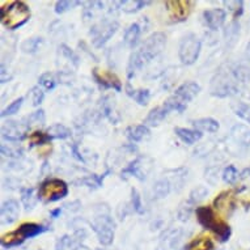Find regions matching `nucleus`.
Listing matches in <instances>:
<instances>
[{
    "mask_svg": "<svg viewBox=\"0 0 250 250\" xmlns=\"http://www.w3.org/2000/svg\"><path fill=\"white\" fill-rule=\"evenodd\" d=\"M165 43H167V37L164 33L151 34L149 37L143 42V45L138 51L132 54L128 62L127 67V76L131 79L138 70H140L144 64H147L148 62H151L153 58H156L159 54L164 50Z\"/></svg>",
    "mask_w": 250,
    "mask_h": 250,
    "instance_id": "f257e3e1",
    "label": "nucleus"
},
{
    "mask_svg": "<svg viewBox=\"0 0 250 250\" xmlns=\"http://www.w3.org/2000/svg\"><path fill=\"white\" fill-rule=\"evenodd\" d=\"M197 217L202 226L211 229L213 233L219 236L222 241H227L230 236V228L226 222H223L222 219L216 216V213L213 212L211 207H198L197 208Z\"/></svg>",
    "mask_w": 250,
    "mask_h": 250,
    "instance_id": "f03ea898",
    "label": "nucleus"
},
{
    "mask_svg": "<svg viewBox=\"0 0 250 250\" xmlns=\"http://www.w3.org/2000/svg\"><path fill=\"white\" fill-rule=\"evenodd\" d=\"M30 11L29 7L22 1H13L5 8L1 7V22L5 28L15 30L20 28L29 20Z\"/></svg>",
    "mask_w": 250,
    "mask_h": 250,
    "instance_id": "7ed1b4c3",
    "label": "nucleus"
},
{
    "mask_svg": "<svg viewBox=\"0 0 250 250\" xmlns=\"http://www.w3.org/2000/svg\"><path fill=\"white\" fill-rule=\"evenodd\" d=\"M238 79L236 78L234 68L229 70H220V72L215 76L212 80V95L219 96V97H226V96L233 95L237 92Z\"/></svg>",
    "mask_w": 250,
    "mask_h": 250,
    "instance_id": "20e7f679",
    "label": "nucleus"
},
{
    "mask_svg": "<svg viewBox=\"0 0 250 250\" xmlns=\"http://www.w3.org/2000/svg\"><path fill=\"white\" fill-rule=\"evenodd\" d=\"M68 194V186L64 181L58 180V178H50L42 182L38 190V198L42 202H57L63 199Z\"/></svg>",
    "mask_w": 250,
    "mask_h": 250,
    "instance_id": "39448f33",
    "label": "nucleus"
},
{
    "mask_svg": "<svg viewBox=\"0 0 250 250\" xmlns=\"http://www.w3.org/2000/svg\"><path fill=\"white\" fill-rule=\"evenodd\" d=\"M201 53V41L195 34H188L182 38L180 45V50H178V55H180L181 62L190 66L195 63V61L199 57Z\"/></svg>",
    "mask_w": 250,
    "mask_h": 250,
    "instance_id": "423d86ee",
    "label": "nucleus"
},
{
    "mask_svg": "<svg viewBox=\"0 0 250 250\" xmlns=\"http://www.w3.org/2000/svg\"><path fill=\"white\" fill-rule=\"evenodd\" d=\"M118 26V22L113 20H104L99 24L93 25L90 29V36H92L93 45L96 47H103L114 36Z\"/></svg>",
    "mask_w": 250,
    "mask_h": 250,
    "instance_id": "0eeeda50",
    "label": "nucleus"
},
{
    "mask_svg": "<svg viewBox=\"0 0 250 250\" xmlns=\"http://www.w3.org/2000/svg\"><path fill=\"white\" fill-rule=\"evenodd\" d=\"M93 230L103 245H110L114 240V222L109 215H99L92 223Z\"/></svg>",
    "mask_w": 250,
    "mask_h": 250,
    "instance_id": "6e6552de",
    "label": "nucleus"
},
{
    "mask_svg": "<svg viewBox=\"0 0 250 250\" xmlns=\"http://www.w3.org/2000/svg\"><path fill=\"white\" fill-rule=\"evenodd\" d=\"M165 7L168 9L169 17L173 21H185L189 17L191 12L193 3L188 0H172V1H165Z\"/></svg>",
    "mask_w": 250,
    "mask_h": 250,
    "instance_id": "1a4fd4ad",
    "label": "nucleus"
},
{
    "mask_svg": "<svg viewBox=\"0 0 250 250\" xmlns=\"http://www.w3.org/2000/svg\"><path fill=\"white\" fill-rule=\"evenodd\" d=\"M199 92H201V86L198 85L197 83H185L174 92V95L170 99L173 101H176L177 104H180L181 106L186 107L188 106V103L194 100V97H197Z\"/></svg>",
    "mask_w": 250,
    "mask_h": 250,
    "instance_id": "9d476101",
    "label": "nucleus"
},
{
    "mask_svg": "<svg viewBox=\"0 0 250 250\" xmlns=\"http://www.w3.org/2000/svg\"><path fill=\"white\" fill-rule=\"evenodd\" d=\"M93 78H95L96 83L100 84L104 88L107 89H114L117 92L122 90V84L121 80L117 78V75L110 72V71L101 70V68H95L93 70Z\"/></svg>",
    "mask_w": 250,
    "mask_h": 250,
    "instance_id": "9b49d317",
    "label": "nucleus"
},
{
    "mask_svg": "<svg viewBox=\"0 0 250 250\" xmlns=\"http://www.w3.org/2000/svg\"><path fill=\"white\" fill-rule=\"evenodd\" d=\"M26 128H28L26 125H22L16 121H8L1 127V135L9 142H19L25 136Z\"/></svg>",
    "mask_w": 250,
    "mask_h": 250,
    "instance_id": "f8f14e48",
    "label": "nucleus"
},
{
    "mask_svg": "<svg viewBox=\"0 0 250 250\" xmlns=\"http://www.w3.org/2000/svg\"><path fill=\"white\" fill-rule=\"evenodd\" d=\"M20 207L15 199L5 201L1 205V223L3 224H12L19 219Z\"/></svg>",
    "mask_w": 250,
    "mask_h": 250,
    "instance_id": "ddd939ff",
    "label": "nucleus"
},
{
    "mask_svg": "<svg viewBox=\"0 0 250 250\" xmlns=\"http://www.w3.org/2000/svg\"><path fill=\"white\" fill-rule=\"evenodd\" d=\"M203 17H205L206 24L211 30H217L224 24L227 15L223 9H208V11H205Z\"/></svg>",
    "mask_w": 250,
    "mask_h": 250,
    "instance_id": "4468645a",
    "label": "nucleus"
},
{
    "mask_svg": "<svg viewBox=\"0 0 250 250\" xmlns=\"http://www.w3.org/2000/svg\"><path fill=\"white\" fill-rule=\"evenodd\" d=\"M169 113H170V110L163 104L161 106L155 107V109H152V110L149 111V114L147 115V118H146L144 123L148 125V126H157V125H160V123L163 122V119H164Z\"/></svg>",
    "mask_w": 250,
    "mask_h": 250,
    "instance_id": "2eb2a0df",
    "label": "nucleus"
},
{
    "mask_svg": "<svg viewBox=\"0 0 250 250\" xmlns=\"http://www.w3.org/2000/svg\"><path fill=\"white\" fill-rule=\"evenodd\" d=\"M143 159L139 157L136 160L131 161L130 164L126 167V168L122 170V177H127V176H134L136 177L138 180L143 181L146 178V173L143 170Z\"/></svg>",
    "mask_w": 250,
    "mask_h": 250,
    "instance_id": "dca6fc26",
    "label": "nucleus"
},
{
    "mask_svg": "<svg viewBox=\"0 0 250 250\" xmlns=\"http://www.w3.org/2000/svg\"><path fill=\"white\" fill-rule=\"evenodd\" d=\"M230 135L238 144L245 146V147L250 146V128L245 126V125H236L232 128Z\"/></svg>",
    "mask_w": 250,
    "mask_h": 250,
    "instance_id": "f3484780",
    "label": "nucleus"
},
{
    "mask_svg": "<svg viewBox=\"0 0 250 250\" xmlns=\"http://www.w3.org/2000/svg\"><path fill=\"white\" fill-rule=\"evenodd\" d=\"M176 134L184 143L189 144V146L197 143L198 140L202 139V132L198 131V130H191V128L177 127Z\"/></svg>",
    "mask_w": 250,
    "mask_h": 250,
    "instance_id": "a211bd4d",
    "label": "nucleus"
},
{
    "mask_svg": "<svg viewBox=\"0 0 250 250\" xmlns=\"http://www.w3.org/2000/svg\"><path fill=\"white\" fill-rule=\"evenodd\" d=\"M47 228H45L43 226H40V224H34V223H25L19 228V232L24 238H32L36 237L38 234H41L42 232H45Z\"/></svg>",
    "mask_w": 250,
    "mask_h": 250,
    "instance_id": "6ab92c4d",
    "label": "nucleus"
},
{
    "mask_svg": "<svg viewBox=\"0 0 250 250\" xmlns=\"http://www.w3.org/2000/svg\"><path fill=\"white\" fill-rule=\"evenodd\" d=\"M126 92L135 103H138L142 106H146L149 101V97H151V93L148 89H132L130 84H127Z\"/></svg>",
    "mask_w": 250,
    "mask_h": 250,
    "instance_id": "aec40b11",
    "label": "nucleus"
},
{
    "mask_svg": "<svg viewBox=\"0 0 250 250\" xmlns=\"http://www.w3.org/2000/svg\"><path fill=\"white\" fill-rule=\"evenodd\" d=\"M149 134V130L146 125H136V126H130L126 130V135L131 142H140Z\"/></svg>",
    "mask_w": 250,
    "mask_h": 250,
    "instance_id": "412c9836",
    "label": "nucleus"
},
{
    "mask_svg": "<svg viewBox=\"0 0 250 250\" xmlns=\"http://www.w3.org/2000/svg\"><path fill=\"white\" fill-rule=\"evenodd\" d=\"M193 125L195 126L198 131L206 132H216L219 130V123L212 118H201L194 121Z\"/></svg>",
    "mask_w": 250,
    "mask_h": 250,
    "instance_id": "4be33fe9",
    "label": "nucleus"
},
{
    "mask_svg": "<svg viewBox=\"0 0 250 250\" xmlns=\"http://www.w3.org/2000/svg\"><path fill=\"white\" fill-rule=\"evenodd\" d=\"M140 32H142V29H140L139 24H131L126 29V32H125V43L130 47H134L136 45V42L139 40L140 37Z\"/></svg>",
    "mask_w": 250,
    "mask_h": 250,
    "instance_id": "5701e85b",
    "label": "nucleus"
},
{
    "mask_svg": "<svg viewBox=\"0 0 250 250\" xmlns=\"http://www.w3.org/2000/svg\"><path fill=\"white\" fill-rule=\"evenodd\" d=\"M47 135L50 136V139H66L71 136V130L64 125L57 123V125L50 126L47 130Z\"/></svg>",
    "mask_w": 250,
    "mask_h": 250,
    "instance_id": "b1692460",
    "label": "nucleus"
},
{
    "mask_svg": "<svg viewBox=\"0 0 250 250\" xmlns=\"http://www.w3.org/2000/svg\"><path fill=\"white\" fill-rule=\"evenodd\" d=\"M215 206L217 209L228 212V209L233 208V197L230 191H226V193L220 194L219 197L215 199Z\"/></svg>",
    "mask_w": 250,
    "mask_h": 250,
    "instance_id": "393cba45",
    "label": "nucleus"
},
{
    "mask_svg": "<svg viewBox=\"0 0 250 250\" xmlns=\"http://www.w3.org/2000/svg\"><path fill=\"white\" fill-rule=\"evenodd\" d=\"M188 250H213V242L209 237H198L188 245Z\"/></svg>",
    "mask_w": 250,
    "mask_h": 250,
    "instance_id": "a878e982",
    "label": "nucleus"
},
{
    "mask_svg": "<svg viewBox=\"0 0 250 250\" xmlns=\"http://www.w3.org/2000/svg\"><path fill=\"white\" fill-rule=\"evenodd\" d=\"M25 238L22 237L20 234L19 230H13V232H9V233L4 234L3 237H1V244L5 248H11V246H16V245H20L24 242Z\"/></svg>",
    "mask_w": 250,
    "mask_h": 250,
    "instance_id": "bb28decb",
    "label": "nucleus"
},
{
    "mask_svg": "<svg viewBox=\"0 0 250 250\" xmlns=\"http://www.w3.org/2000/svg\"><path fill=\"white\" fill-rule=\"evenodd\" d=\"M151 4V1H139V0H125L121 1V8L127 13H134L144 8L146 5Z\"/></svg>",
    "mask_w": 250,
    "mask_h": 250,
    "instance_id": "cd10ccee",
    "label": "nucleus"
},
{
    "mask_svg": "<svg viewBox=\"0 0 250 250\" xmlns=\"http://www.w3.org/2000/svg\"><path fill=\"white\" fill-rule=\"evenodd\" d=\"M21 202L25 206V208L32 209L36 206V197H34V190L32 188H26V189L21 190Z\"/></svg>",
    "mask_w": 250,
    "mask_h": 250,
    "instance_id": "c85d7f7f",
    "label": "nucleus"
},
{
    "mask_svg": "<svg viewBox=\"0 0 250 250\" xmlns=\"http://www.w3.org/2000/svg\"><path fill=\"white\" fill-rule=\"evenodd\" d=\"M170 191V185L167 180H160L157 181L153 188V194L156 195V198H165Z\"/></svg>",
    "mask_w": 250,
    "mask_h": 250,
    "instance_id": "c756f323",
    "label": "nucleus"
},
{
    "mask_svg": "<svg viewBox=\"0 0 250 250\" xmlns=\"http://www.w3.org/2000/svg\"><path fill=\"white\" fill-rule=\"evenodd\" d=\"M42 43V38L40 37H34L30 38V40H26L25 42H22V45H21V50L24 51V53H30L33 54L36 53L40 47V45Z\"/></svg>",
    "mask_w": 250,
    "mask_h": 250,
    "instance_id": "7c9ffc66",
    "label": "nucleus"
},
{
    "mask_svg": "<svg viewBox=\"0 0 250 250\" xmlns=\"http://www.w3.org/2000/svg\"><path fill=\"white\" fill-rule=\"evenodd\" d=\"M38 83L46 90H53L57 86V79H55V76L53 74H50V72H46V74L42 75L40 80H38Z\"/></svg>",
    "mask_w": 250,
    "mask_h": 250,
    "instance_id": "2f4dec72",
    "label": "nucleus"
},
{
    "mask_svg": "<svg viewBox=\"0 0 250 250\" xmlns=\"http://www.w3.org/2000/svg\"><path fill=\"white\" fill-rule=\"evenodd\" d=\"M26 121H28V123H26L28 127H30V126H37V125H43L45 123V111L42 110V109L34 111V113L29 115Z\"/></svg>",
    "mask_w": 250,
    "mask_h": 250,
    "instance_id": "473e14b6",
    "label": "nucleus"
},
{
    "mask_svg": "<svg viewBox=\"0 0 250 250\" xmlns=\"http://www.w3.org/2000/svg\"><path fill=\"white\" fill-rule=\"evenodd\" d=\"M107 174H109V172L104 173V174H101V176L86 177V178L82 180V184L86 185L88 188H100V186H101V184H103L104 178H105Z\"/></svg>",
    "mask_w": 250,
    "mask_h": 250,
    "instance_id": "72a5a7b5",
    "label": "nucleus"
},
{
    "mask_svg": "<svg viewBox=\"0 0 250 250\" xmlns=\"http://www.w3.org/2000/svg\"><path fill=\"white\" fill-rule=\"evenodd\" d=\"M57 250H78L76 249V242L70 236H64L58 241Z\"/></svg>",
    "mask_w": 250,
    "mask_h": 250,
    "instance_id": "f704fd0d",
    "label": "nucleus"
},
{
    "mask_svg": "<svg viewBox=\"0 0 250 250\" xmlns=\"http://www.w3.org/2000/svg\"><path fill=\"white\" fill-rule=\"evenodd\" d=\"M238 178V170L234 168L233 165H229V167H227L224 169V172H223V180L227 184H234Z\"/></svg>",
    "mask_w": 250,
    "mask_h": 250,
    "instance_id": "c9c22d12",
    "label": "nucleus"
},
{
    "mask_svg": "<svg viewBox=\"0 0 250 250\" xmlns=\"http://www.w3.org/2000/svg\"><path fill=\"white\" fill-rule=\"evenodd\" d=\"M80 4V1H68V0H61V1H57V4H55V12L58 15H61V13H64L67 11H70L74 7Z\"/></svg>",
    "mask_w": 250,
    "mask_h": 250,
    "instance_id": "e433bc0d",
    "label": "nucleus"
},
{
    "mask_svg": "<svg viewBox=\"0 0 250 250\" xmlns=\"http://www.w3.org/2000/svg\"><path fill=\"white\" fill-rule=\"evenodd\" d=\"M49 140L50 136L41 131H34L33 134H30V136H29V142H30L32 146H40V144L46 143V142H49Z\"/></svg>",
    "mask_w": 250,
    "mask_h": 250,
    "instance_id": "4c0bfd02",
    "label": "nucleus"
},
{
    "mask_svg": "<svg viewBox=\"0 0 250 250\" xmlns=\"http://www.w3.org/2000/svg\"><path fill=\"white\" fill-rule=\"evenodd\" d=\"M207 194H208V190L203 188V186H198L197 189H194L190 194V202L191 203L201 202L202 199H205V197H207Z\"/></svg>",
    "mask_w": 250,
    "mask_h": 250,
    "instance_id": "58836bf2",
    "label": "nucleus"
},
{
    "mask_svg": "<svg viewBox=\"0 0 250 250\" xmlns=\"http://www.w3.org/2000/svg\"><path fill=\"white\" fill-rule=\"evenodd\" d=\"M22 101H24V99H22V97L15 100V101H13V103L11 104L8 107H5L4 110H3V113H1V117H7V115L16 114L17 111L20 110L21 105H22Z\"/></svg>",
    "mask_w": 250,
    "mask_h": 250,
    "instance_id": "ea45409f",
    "label": "nucleus"
},
{
    "mask_svg": "<svg viewBox=\"0 0 250 250\" xmlns=\"http://www.w3.org/2000/svg\"><path fill=\"white\" fill-rule=\"evenodd\" d=\"M131 203L132 207L138 213H143V205H142V197L138 193V190L132 189L131 190Z\"/></svg>",
    "mask_w": 250,
    "mask_h": 250,
    "instance_id": "a19ab883",
    "label": "nucleus"
},
{
    "mask_svg": "<svg viewBox=\"0 0 250 250\" xmlns=\"http://www.w3.org/2000/svg\"><path fill=\"white\" fill-rule=\"evenodd\" d=\"M236 114H237L238 117H241L242 119H245L246 122L250 123V105L240 104V105L236 107Z\"/></svg>",
    "mask_w": 250,
    "mask_h": 250,
    "instance_id": "79ce46f5",
    "label": "nucleus"
},
{
    "mask_svg": "<svg viewBox=\"0 0 250 250\" xmlns=\"http://www.w3.org/2000/svg\"><path fill=\"white\" fill-rule=\"evenodd\" d=\"M224 4L228 7V8L233 12V17L234 19H237V16H240L242 12V1H224Z\"/></svg>",
    "mask_w": 250,
    "mask_h": 250,
    "instance_id": "37998d69",
    "label": "nucleus"
},
{
    "mask_svg": "<svg viewBox=\"0 0 250 250\" xmlns=\"http://www.w3.org/2000/svg\"><path fill=\"white\" fill-rule=\"evenodd\" d=\"M43 97H45L43 90L40 86H34L33 89H32V100H33L34 106H38L43 101Z\"/></svg>",
    "mask_w": 250,
    "mask_h": 250,
    "instance_id": "c03bdc74",
    "label": "nucleus"
},
{
    "mask_svg": "<svg viewBox=\"0 0 250 250\" xmlns=\"http://www.w3.org/2000/svg\"><path fill=\"white\" fill-rule=\"evenodd\" d=\"M61 50H62V54H63L64 57L68 58L70 61L74 62L75 64H78V63H79V62H78V61H79V58L76 57V55H75L74 51H72V50H71L70 47H68V46L62 45V46H61Z\"/></svg>",
    "mask_w": 250,
    "mask_h": 250,
    "instance_id": "a18cd8bd",
    "label": "nucleus"
},
{
    "mask_svg": "<svg viewBox=\"0 0 250 250\" xmlns=\"http://www.w3.org/2000/svg\"><path fill=\"white\" fill-rule=\"evenodd\" d=\"M61 213V208H57V209H54V211H51V216L53 217H57L58 215Z\"/></svg>",
    "mask_w": 250,
    "mask_h": 250,
    "instance_id": "49530a36",
    "label": "nucleus"
},
{
    "mask_svg": "<svg viewBox=\"0 0 250 250\" xmlns=\"http://www.w3.org/2000/svg\"><path fill=\"white\" fill-rule=\"evenodd\" d=\"M248 51H249V53H250V42H249V43H248Z\"/></svg>",
    "mask_w": 250,
    "mask_h": 250,
    "instance_id": "de8ad7c7",
    "label": "nucleus"
},
{
    "mask_svg": "<svg viewBox=\"0 0 250 250\" xmlns=\"http://www.w3.org/2000/svg\"><path fill=\"white\" fill-rule=\"evenodd\" d=\"M97 250H103V249H97Z\"/></svg>",
    "mask_w": 250,
    "mask_h": 250,
    "instance_id": "09e8293b",
    "label": "nucleus"
},
{
    "mask_svg": "<svg viewBox=\"0 0 250 250\" xmlns=\"http://www.w3.org/2000/svg\"><path fill=\"white\" fill-rule=\"evenodd\" d=\"M78 250H79V249H78Z\"/></svg>",
    "mask_w": 250,
    "mask_h": 250,
    "instance_id": "8fccbe9b",
    "label": "nucleus"
}]
</instances>
